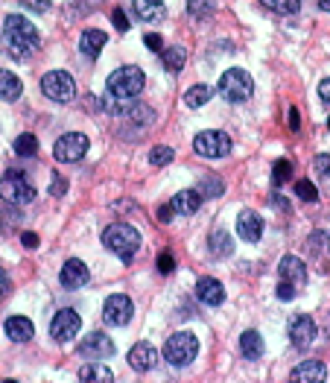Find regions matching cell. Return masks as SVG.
<instances>
[{
    "label": "cell",
    "instance_id": "19",
    "mask_svg": "<svg viewBox=\"0 0 330 383\" xmlns=\"http://www.w3.org/2000/svg\"><path fill=\"white\" fill-rule=\"evenodd\" d=\"M278 273H280L284 281L304 284V281H307V264H304L301 257H296V255H284V257H280V264H278Z\"/></svg>",
    "mask_w": 330,
    "mask_h": 383
},
{
    "label": "cell",
    "instance_id": "22",
    "mask_svg": "<svg viewBox=\"0 0 330 383\" xmlns=\"http://www.w3.org/2000/svg\"><path fill=\"white\" fill-rule=\"evenodd\" d=\"M169 205H173L176 214L193 217V214L199 211V205H202V193L199 190H181V193H176L173 199H169Z\"/></svg>",
    "mask_w": 330,
    "mask_h": 383
},
{
    "label": "cell",
    "instance_id": "3",
    "mask_svg": "<svg viewBox=\"0 0 330 383\" xmlns=\"http://www.w3.org/2000/svg\"><path fill=\"white\" fill-rule=\"evenodd\" d=\"M164 360L169 366H176V369H185L190 366L193 360H196V354H199V340L193 337L190 331H178L173 333L167 342H164Z\"/></svg>",
    "mask_w": 330,
    "mask_h": 383
},
{
    "label": "cell",
    "instance_id": "26",
    "mask_svg": "<svg viewBox=\"0 0 330 383\" xmlns=\"http://www.w3.org/2000/svg\"><path fill=\"white\" fill-rule=\"evenodd\" d=\"M240 354L246 357V360H258V357L263 354V337L258 331H246L240 337Z\"/></svg>",
    "mask_w": 330,
    "mask_h": 383
},
{
    "label": "cell",
    "instance_id": "17",
    "mask_svg": "<svg viewBox=\"0 0 330 383\" xmlns=\"http://www.w3.org/2000/svg\"><path fill=\"white\" fill-rule=\"evenodd\" d=\"M237 234L249 243H258L260 234H263V219L254 211H240L237 214Z\"/></svg>",
    "mask_w": 330,
    "mask_h": 383
},
{
    "label": "cell",
    "instance_id": "45",
    "mask_svg": "<svg viewBox=\"0 0 330 383\" xmlns=\"http://www.w3.org/2000/svg\"><path fill=\"white\" fill-rule=\"evenodd\" d=\"M21 243L27 246V249H35V246H39V234H32V231H23V234H21Z\"/></svg>",
    "mask_w": 330,
    "mask_h": 383
},
{
    "label": "cell",
    "instance_id": "18",
    "mask_svg": "<svg viewBox=\"0 0 330 383\" xmlns=\"http://www.w3.org/2000/svg\"><path fill=\"white\" fill-rule=\"evenodd\" d=\"M62 284L68 290H79V287H85V284H88V278H91V273H88V266H85L82 261H76V257H73V261H68L65 266H62Z\"/></svg>",
    "mask_w": 330,
    "mask_h": 383
},
{
    "label": "cell",
    "instance_id": "25",
    "mask_svg": "<svg viewBox=\"0 0 330 383\" xmlns=\"http://www.w3.org/2000/svg\"><path fill=\"white\" fill-rule=\"evenodd\" d=\"M21 91H23V85H21V79L15 77V73H12V70L0 73V100H3V103H15L18 97H21Z\"/></svg>",
    "mask_w": 330,
    "mask_h": 383
},
{
    "label": "cell",
    "instance_id": "1",
    "mask_svg": "<svg viewBox=\"0 0 330 383\" xmlns=\"http://www.w3.org/2000/svg\"><path fill=\"white\" fill-rule=\"evenodd\" d=\"M3 44L12 59H30L35 50H39V32H35V27L21 18V15H6L3 18Z\"/></svg>",
    "mask_w": 330,
    "mask_h": 383
},
{
    "label": "cell",
    "instance_id": "34",
    "mask_svg": "<svg viewBox=\"0 0 330 383\" xmlns=\"http://www.w3.org/2000/svg\"><path fill=\"white\" fill-rule=\"evenodd\" d=\"M307 249L313 252V255H330V231H316L313 237L307 240Z\"/></svg>",
    "mask_w": 330,
    "mask_h": 383
},
{
    "label": "cell",
    "instance_id": "27",
    "mask_svg": "<svg viewBox=\"0 0 330 383\" xmlns=\"http://www.w3.org/2000/svg\"><path fill=\"white\" fill-rule=\"evenodd\" d=\"M207 249H211V255H216V257H228L234 252V240H231L225 231H214L211 240H207Z\"/></svg>",
    "mask_w": 330,
    "mask_h": 383
},
{
    "label": "cell",
    "instance_id": "11",
    "mask_svg": "<svg viewBox=\"0 0 330 383\" xmlns=\"http://www.w3.org/2000/svg\"><path fill=\"white\" fill-rule=\"evenodd\" d=\"M117 348H114V342H112V337L108 333H103V331H94V333H88L79 345H76V354L79 357H85V360H105V357H112Z\"/></svg>",
    "mask_w": 330,
    "mask_h": 383
},
{
    "label": "cell",
    "instance_id": "7",
    "mask_svg": "<svg viewBox=\"0 0 330 383\" xmlns=\"http://www.w3.org/2000/svg\"><path fill=\"white\" fill-rule=\"evenodd\" d=\"M193 150H196L202 158H225V155H231V150H234V144H231V138L225 132L207 129V132H199L196 138H193Z\"/></svg>",
    "mask_w": 330,
    "mask_h": 383
},
{
    "label": "cell",
    "instance_id": "20",
    "mask_svg": "<svg viewBox=\"0 0 330 383\" xmlns=\"http://www.w3.org/2000/svg\"><path fill=\"white\" fill-rule=\"evenodd\" d=\"M3 333L12 342H30L35 328H32V322H30L27 316H9L6 322H3Z\"/></svg>",
    "mask_w": 330,
    "mask_h": 383
},
{
    "label": "cell",
    "instance_id": "39",
    "mask_svg": "<svg viewBox=\"0 0 330 383\" xmlns=\"http://www.w3.org/2000/svg\"><path fill=\"white\" fill-rule=\"evenodd\" d=\"M173 269H176V257H173V255H169V252H161V255H158V273H161V275H169Z\"/></svg>",
    "mask_w": 330,
    "mask_h": 383
},
{
    "label": "cell",
    "instance_id": "21",
    "mask_svg": "<svg viewBox=\"0 0 330 383\" xmlns=\"http://www.w3.org/2000/svg\"><path fill=\"white\" fill-rule=\"evenodd\" d=\"M196 295H199V302L216 307V304H223V302H225V287H223V284H219L216 278H199V284H196Z\"/></svg>",
    "mask_w": 330,
    "mask_h": 383
},
{
    "label": "cell",
    "instance_id": "38",
    "mask_svg": "<svg viewBox=\"0 0 330 383\" xmlns=\"http://www.w3.org/2000/svg\"><path fill=\"white\" fill-rule=\"evenodd\" d=\"M296 193H298V199H304V202H316V199H319V190H316V184H310L307 179H301L296 184Z\"/></svg>",
    "mask_w": 330,
    "mask_h": 383
},
{
    "label": "cell",
    "instance_id": "24",
    "mask_svg": "<svg viewBox=\"0 0 330 383\" xmlns=\"http://www.w3.org/2000/svg\"><path fill=\"white\" fill-rule=\"evenodd\" d=\"M76 380H79V383H112V380H114V375H112V369L100 366V360H96V363L82 366Z\"/></svg>",
    "mask_w": 330,
    "mask_h": 383
},
{
    "label": "cell",
    "instance_id": "4",
    "mask_svg": "<svg viewBox=\"0 0 330 383\" xmlns=\"http://www.w3.org/2000/svg\"><path fill=\"white\" fill-rule=\"evenodd\" d=\"M146 85V77L141 68L126 65V68H117L112 77H108V94L112 97H123V100H134Z\"/></svg>",
    "mask_w": 330,
    "mask_h": 383
},
{
    "label": "cell",
    "instance_id": "44",
    "mask_svg": "<svg viewBox=\"0 0 330 383\" xmlns=\"http://www.w3.org/2000/svg\"><path fill=\"white\" fill-rule=\"evenodd\" d=\"M112 21H114V27H117L120 32L129 30V18L123 15V9H114V12H112Z\"/></svg>",
    "mask_w": 330,
    "mask_h": 383
},
{
    "label": "cell",
    "instance_id": "48",
    "mask_svg": "<svg viewBox=\"0 0 330 383\" xmlns=\"http://www.w3.org/2000/svg\"><path fill=\"white\" fill-rule=\"evenodd\" d=\"M298 126H301V123H298V108H289V129L298 132Z\"/></svg>",
    "mask_w": 330,
    "mask_h": 383
},
{
    "label": "cell",
    "instance_id": "35",
    "mask_svg": "<svg viewBox=\"0 0 330 383\" xmlns=\"http://www.w3.org/2000/svg\"><path fill=\"white\" fill-rule=\"evenodd\" d=\"M176 158V153H173V146H152L149 150V164L152 167H164V164H169Z\"/></svg>",
    "mask_w": 330,
    "mask_h": 383
},
{
    "label": "cell",
    "instance_id": "14",
    "mask_svg": "<svg viewBox=\"0 0 330 383\" xmlns=\"http://www.w3.org/2000/svg\"><path fill=\"white\" fill-rule=\"evenodd\" d=\"M289 380L292 383H322V380H327V369L319 360H304L289 372Z\"/></svg>",
    "mask_w": 330,
    "mask_h": 383
},
{
    "label": "cell",
    "instance_id": "5",
    "mask_svg": "<svg viewBox=\"0 0 330 383\" xmlns=\"http://www.w3.org/2000/svg\"><path fill=\"white\" fill-rule=\"evenodd\" d=\"M216 91H219V97H225L228 103H246L254 91V82L243 68H231L219 77Z\"/></svg>",
    "mask_w": 330,
    "mask_h": 383
},
{
    "label": "cell",
    "instance_id": "37",
    "mask_svg": "<svg viewBox=\"0 0 330 383\" xmlns=\"http://www.w3.org/2000/svg\"><path fill=\"white\" fill-rule=\"evenodd\" d=\"M313 170H316V176H319L322 181L330 184V155L327 153H322V155L313 158Z\"/></svg>",
    "mask_w": 330,
    "mask_h": 383
},
{
    "label": "cell",
    "instance_id": "28",
    "mask_svg": "<svg viewBox=\"0 0 330 383\" xmlns=\"http://www.w3.org/2000/svg\"><path fill=\"white\" fill-rule=\"evenodd\" d=\"M211 97H214L211 85H193V88H187V94H185V103L190 108H202L207 100H211Z\"/></svg>",
    "mask_w": 330,
    "mask_h": 383
},
{
    "label": "cell",
    "instance_id": "8",
    "mask_svg": "<svg viewBox=\"0 0 330 383\" xmlns=\"http://www.w3.org/2000/svg\"><path fill=\"white\" fill-rule=\"evenodd\" d=\"M0 190H3V199L12 202V205H27V202L35 199L32 184L27 181V176H23L21 170H9V173H3Z\"/></svg>",
    "mask_w": 330,
    "mask_h": 383
},
{
    "label": "cell",
    "instance_id": "10",
    "mask_svg": "<svg viewBox=\"0 0 330 383\" xmlns=\"http://www.w3.org/2000/svg\"><path fill=\"white\" fill-rule=\"evenodd\" d=\"M132 313H134V304L129 295L123 293H114V295H108L105 304H103V319L108 325H114V328H123L132 322Z\"/></svg>",
    "mask_w": 330,
    "mask_h": 383
},
{
    "label": "cell",
    "instance_id": "6",
    "mask_svg": "<svg viewBox=\"0 0 330 383\" xmlns=\"http://www.w3.org/2000/svg\"><path fill=\"white\" fill-rule=\"evenodd\" d=\"M41 91L53 103H70L76 97V82L65 70H47L41 77Z\"/></svg>",
    "mask_w": 330,
    "mask_h": 383
},
{
    "label": "cell",
    "instance_id": "15",
    "mask_svg": "<svg viewBox=\"0 0 330 383\" xmlns=\"http://www.w3.org/2000/svg\"><path fill=\"white\" fill-rule=\"evenodd\" d=\"M155 363H158V351L152 348L149 342L132 345V351H129V366L134 369V372H149V369H155Z\"/></svg>",
    "mask_w": 330,
    "mask_h": 383
},
{
    "label": "cell",
    "instance_id": "47",
    "mask_svg": "<svg viewBox=\"0 0 330 383\" xmlns=\"http://www.w3.org/2000/svg\"><path fill=\"white\" fill-rule=\"evenodd\" d=\"M319 97H322L324 103H330V79H322L319 82Z\"/></svg>",
    "mask_w": 330,
    "mask_h": 383
},
{
    "label": "cell",
    "instance_id": "9",
    "mask_svg": "<svg viewBox=\"0 0 330 383\" xmlns=\"http://www.w3.org/2000/svg\"><path fill=\"white\" fill-rule=\"evenodd\" d=\"M85 153H88V138H85L82 132H68L53 146L56 161H62V164H76L79 158H85Z\"/></svg>",
    "mask_w": 330,
    "mask_h": 383
},
{
    "label": "cell",
    "instance_id": "40",
    "mask_svg": "<svg viewBox=\"0 0 330 383\" xmlns=\"http://www.w3.org/2000/svg\"><path fill=\"white\" fill-rule=\"evenodd\" d=\"M68 190V179H62L59 173H53V179H50V196H65Z\"/></svg>",
    "mask_w": 330,
    "mask_h": 383
},
{
    "label": "cell",
    "instance_id": "29",
    "mask_svg": "<svg viewBox=\"0 0 330 383\" xmlns=\"http://www.w3.org/2000/svg\"><path fill=\"white\" fill-rule=\"evenodd\" d=\"M185 61H187L185 47H169V50H164V68L169 73H178L181 68H185Z\"/></svg>",
    "mask_w": 330,
    "mask_h": 383
},
{
    "label": "cell",
    "instance_id": "32",
    "mask_svg": "<svg viewBox=\"0 0 330 383\" xmlns=\"http://www.w3.org/2000/svg\"><path fill=\"white\" fill-rule=\"evenodd\" d=\"M187 12L193 18H211L216 12V0H187Z\"/></svg>",
    "mask_w": 330,
    "mask_h": 383
},
{
    "label": "cell",
    "instance_id": "33",
    "mask_svg": "<svg viewBox=\"0 0 330 383\" xmlns=\"http://www.w3.org/2000/svg\"><path fill=\"white\" fill-rule=\"evenodd\" d=\"M196 190L202 193V199H216V196H223L225 184L219 181V179H214V176H207V179L199 181V188H196Z\"/></svg>",
    "mask_w": 330,
    "mask_h": 383
},
{
    "label": "cell",
    "instance_id": "42",
    "mask_svg": "<svg viewBox=\"0 0 330 383\" xmlns=\"http://www.w3.org/2000/svg\"><path fill=\"white\" fill-rule=\"evenodd\" d=\"M143 44L149 47V50H164V39L158 32H149V35H143Z\"/></svg>",
    "mask_w": 330,
    "mask_h": 383
},
{
    "label": "cell",
    "instance_id": "2",
    "mask_svg": "<svg viewBox=\"0 0 330 383\" xmlns=\"http://www.w3.org/2000/svg\"><path fill=\"white\" fill-rule=\"evenodd\" d=\"M103 246L108 252H114L117 257L129 261V257L141 249V231L129 226V222H112V226L103 231Z\"/></svg>",
    "mask_w": 330,
    "mask_h": 383
},
{
    "label": "cell",
    "instance_id": "12",
    "mask_svg": "<svg viewBox=\"0 0 330 383\" xmlns=\"http://www.w3.org/2000/svg\"><path fill=\"white\" fill-rule=\"evenodd\" d=\"M79 328H82V319L76 311H70V307H62V311L50 319V337L56 342H70L79 333Z\"/></svg>",
    "mask_w": 330,
    "mask_h": 383
},
{
    "label": "cell",
    "instance_id": "31",
    "mask_svg": "<svg viewBox=\"0 0 330 383\" xmlns=\"http://www.w3.org/2000/svg\"><path fill=\"white\" fill-rule=\"evenodd\" d=\"M12 150H15V155L27 158V155L39 153V141H35V135H18L15 144H12Z\"/></svg>",
    "mask_w": 330,
    "mask_h": 383
},
{
    "label": "cell",
    "instance_id": "43",
    "mask_svg": "<svg viewBox=\"0 0 330 383\" xmlns=\"http://www.w3.org/2000/svg\"><path fill=\"white\" fill-rule=\"evenodd\" d=\"M292 295H296V287H292V281L278 284V299H280V302H289Z\"/></svg>",
    "mask_w": 330,
    "mask_h": 383
},
{
    "label": "cell",
    "instance_id": "16",
    "mask_svg": "<svg viewBox=\"0 0 330 383\" xmlns=\"http://www.w3.org/2000/svg\"><path fill=\"white\" fill-rule=\"evenodd\" d=\"M132 12H134V18L143 21V23H158V21L167 18V6L161 0H134Z\"/></svg>",
    "mask_w": 330,
    "mask_h": 383
},
{
    "label": "cell",
    "instance_id": "30",
    "mask_svg": "<svg viewBox=\"0 0 330 383\" xmlns=\"http://www.w3.org/2000/svg\"><path fill=\"white\" fill-rule=\"evenodd\" d=\"M269 12H278V15H296L301 9V0H260Z\"/></svg>",
    "mask_w": 330,
    "mask_h": 383
},
{
    "label": "cell",
    "instance_id": "23",
    "mask_svg": "<svg viewBox=\"0 0 330 383\" xmlns=\"http://www.w3.org/2000/svg\"><path fill=\"white\" fill-rule=\"evenodd\" d=\"M105 41H108V35L103 30H85L82 39H79V50L88 59H96V56H100V50L105 47Z\"/></svg>",
    "mask_w": 330,
    "mask_h": 383
},
{
    "label": "cell",
    "instance_id": "50",
    "mask_svg": "<svg viewBox=\"0 0 330 383\" xmlns=\"http://www.w3.org/2000/svg\"><path fill=\"white\" fill-rule=\"evenodd\" d=\"M327 129H330V117H327Z\"/></svg>",
    "mask_w": 330,
    "mask_h": 383
},
{
    "label": "cell",
    "instance_id": "46",
    "mask_svg": "<svg viewBox=\"0 0 330 383\" xmlns=\"http://www.w3.org/2000/svg\"><path fill=\"white\" fill-rule=\"evenodd\" d=\"M173 205H164V208H158V219H161V222H169V219H173Z\"/></svg>",
    "mask_w": 330,
    "mask_h": 383
},
{
    "label": "cell",
    "instance_id": "49",
    "mask_svg": "<svg viewBox=\"0 0 330 383\" xmlns=\"http://www.w3.org/2000/svg\"><path fill=\"white\" fill-rule=\"evenodd\" d=\"M319 9L322 12H330V0H319Z\"/></svg>",
    "mask_w": 330,
    "mask_h": 383
},
{
    "label": "cell",
    "instance_id": "13",
    "mask_svg": "<svg viewBox=\"0 0 330 383\" xmlns=\"http://www.w3.org/2000/svg\"><path fill=\"white\" fill-rule=\"evenodd\" d=\"M313 340H316V322L310 316H296L289 322V342L296 345V348H310L313 345Z\"/></svg>",
    "mask_w": 330,
    "mask_h": 383
},
{
    "label": "cell",
    "instance_id": "41",
    "mask_svg": "<svg viewBox=\"0 0 330 383\" xmlns=\"http://www.w3.org/2000/svg\"><path fill=\"white\" fill-rule=\"evenodd\" d=\"M18 3L23 9H30V12H47L50 9V0H18Z\"/></svg>",
    "mask_w": 330,
    "mask_h": 383
},
{
    "label": "cell",
    "instance_id": "36",
    "mask_svg": "<svg viewBox=\"0 0 330 383\" xmlns=\"http://www.w3.org/2000/svg\"><path fill=\"white\" fill-rule=\"evenodd\" d=\"M289 176H292V164L287 161V158L275 161V170H272V184H275V188H280V184H284Z\"/></svg>",
    "mask_w": 330,
    "mask_h": 383
}]
</instances>
